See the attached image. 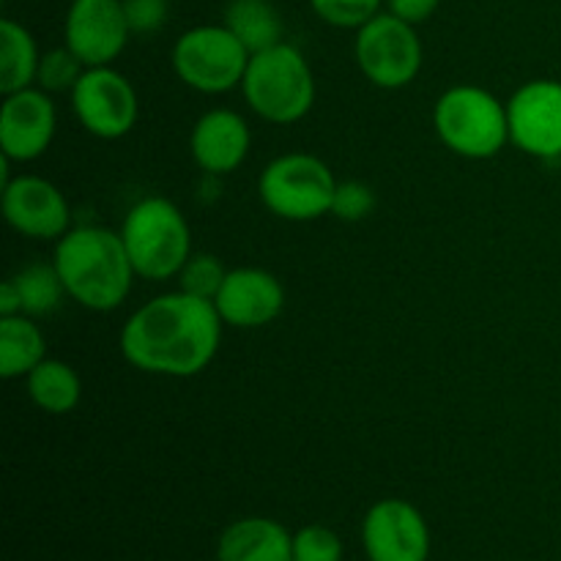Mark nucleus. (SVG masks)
I'll use <instances>...</instances> for the list:
<instances>
[{
    "instance_id": "f257e3e1",
    "label": "nucleus",
    "mask_w": 561,
    "mask_h": 561,
    "mask_svg": "<svg viewBox=\"0 0 561 561\" xmlns=\"http://www.w3.org/2000/svg\"><path fill=\"white\" fill-rule=\"evenodd\" d=\"M222 327L214 301L175 290L131 312L121 329V354L148 376L192 378L217 356Z\"/></svg>"
},
{
    "instance_id": "f03ea898",
    "label": "nucleus",
    "mask_w": 561,
    "mask_h": 561,
    "mask_svg": "<svg viewBox=\"0 0 561 561\" xmlns=\"http://www.w3.org/2000/svg\"><path fill=\"white\" fill-rule=\"evenodd\" d=\"M53 263L66 294L93 312L118 310L137 277L121 233L102 225H82L60 236Z\"/></svg>"
},
{
    "instance_id": "7ed1b4c3",
    "label": "nucleus",
    "mask_w": 561,
    "mask_h": 561,
    "mask_svg": "<svg viewBox=\"0 0 561 561\" xmlns=\"http://www.w3.org/2000/svg\"><path fill=\"white\" fill-rule=\"evenodd\" d=\"M118 233L137 277L153 283L179 277L192 255L190 222L168 197H146L135 203L126 211Z\"/></svg>"
},
{
    "instance_id": "20e7f679",
    "label": "nucleus",
    "mask_w": 561,
    "mask_h": 561,
    "mask_svg": "<svg viewBox=\"0 0 561 561\" xmlns=\"http://www.w3.org/2000/svg\"><path fill=\"white\" fill-rule=\"evenodd\" d=\"M241 91L257 118L288 126L305 118L316 104V77L305 55L283 42L250 55Z\"/></svg>"
},
{
    "instance_id": "39448f33",
    "label": "nucleus",
    "mask_w": 561,
    "mask_h": 561,
    "mask_svg": "<svg viewBox=\"0 0 561 561\" xmlns=\"http://www.w3.org/2000/svg\"><path fill=\"white\" fill-rule=\"evenodd\" d=\"M433 126L444 146L463 159H491L510 142L507 104L480 85H455L442 93Z\"/></svg>"
},
{
    "instance_id": "423d86ee",
    "label": "nucleus",
    "mask_w": 561,
    "mask_h": 561,
    "mask_svg": "<svg viewBox=\"0 0 561 561\" xmlns=\"http://www.w3.org/2000/svg\"><path fill=\"white\" fill-rule=\"evenodd\" d=\"M334 190L337 179L329 164L301 151L272 159L257 181L263 206L288 222H312L332 214Z\"/></svg>"
},
{
    "instance_id": "0eeeda50",
    "label": "nucleus",
    "mask_w": 561,
    "mask_h": 561,
    "mask_svg": "<svg viewBox=\"0 0 561 561\" xmlns=\"http://www.w3.org/2000/svg\"><path fill=\"white\" fill-rule=\"evenodd\" d=\"M250 53L225 25H197L181 33L173 47V69L197 93H228L241 85Z\"/></svg>"
},
{
    "instance_id": "6e6552de",
    "label": "nucleus",
    "mask_w": 561,
    "mask_h": 561,
    "mask_svg": "<svg viewBox=\"0 0 561 561\" xmlns=\"http://www.w3.org/2000/svg\"><path fill=\"white\" fill-rule=\"evenodd\" d=\"M354 53L362 75L383 91L411 85L422 69V42L416 27L389 11L373 16L356 31Z\"/></svg>"
},
{
    "instance_id": "1a4fd4ad",
    "label": "nucleus",
    "mask_w": 561,
    "mask_h": 561,
    "mask_svg": "<svg viewBox=\"0 0 561 561\" xmlns=\"http://www.w3.org/2000/svg\"><path fill=\"white\" fill-rule=\"evenodd\" d=\"M71 107L82 129L99 140H118L137 124V91L113 66H91L71 91Z\"/></svg>"
},
{
    "instance_id": "9d476101",
    "label": "nucleus",
    "mask_w": 561,
    "mask_h": 561,
    "mask_svg": "<svg viewBox=\"0 0 561 561\" xmlns=\"http://www.w3.org/2000/svg\"><path fill=\"white\" fill-rule=\"evenodd\" d=\"M510 142L535 159L561 157V82L531 80L507 102Z\"/></svg>"
},
{
    "instance_id": "9b49d317",
    "label": "nucleus",
    "mask_w": 561,
    "mask_h": 561,
    "mask_svg": "<svg viewBox=\"0 0 561 561\" xmlns=\"http://www.w3.org/2000/svg\"><path fill=\"white\" fill-rule=\"evenodd\" d=\"M367 561H427L431 529L420 510L405 499H381L362 520Z\"/></svg>"
},
{
    "instance_id": "f8f14e48",
    "label": "nucleus",
    "mask_w": 561,
    "mask_h": 561,
    "mask_svg": "<svg viewBox=\"0 0 561 561\" xmlns=\"http://www.w3.org/2000/svg\"><path fill=\"white\" fill-rule=\"evenodd\" d=\"M0 208L11 230L25 239L58 241L69 233V201L53 181L42 175H16L3 184Z\"/></svg>"
},
{
    "instance_id": "ddd939ff",
    "label": "nucleus",
    "mask_w": 561,
    "mask_h": 561,
    "mask_svg": "<svg viewBox=\"0 0 561 561\" xmlns=\"http://www.w3.org/2000/svg\"><path fill=\"white\" fill-rule=\"evenodd\" d=\"M66 47L91 69L110 66L129 42L124 0H71L64 25Z\"/></svg>"
},
{
    "instance_id": "4468645a",
    "label": "nucleus",
    "mask_w": 561,
    "mask_h": 561,
    "mask_svg": "<svg viewBox=\"0 0 561 561\" xmlns=\"http://www.w3.org/2000/svg\"><path fill=\"white\" fill-rule=\"evenodd\" d=\"M58 113L42 88L5 93L0 104V153L9 162H33L44 157L55 137Z\"/></svg>"
},
{
    "instance_id": "2eb2a0df",
    "label": "nucleus",
    "mask_w": 561,
    "mask_h": 561,
    "mask_svg": "<svg viewBox=\"0 0 561 561\" xmlns=\"http://www.w3.org/2000/svg\"><path fill=\"white\" fill-rule=\"evenodd\" d=\"M214 307L225 327L261 329L283 312L285 288L266 268H230L217 299H214Z\"/></svg>"
},
{
    "instance_id": "dca6fc26",
    "label": "nucleus",
    "mask_w": 561,
    "mask_h": 561,
    "mask_svg": "<svg viewBox=\"0 0 561 561\" xmlns=\"http://www.w3.org/2000/svg\"><path fill=\"white\" fill-rule=\"evenodd\" d=\"M252 135L247 121L233 110H208L201 115L192 129L190 151L197 168L206 170L208 175H228L241 168L250 153Z\"/></svg>"
},
{
    "instance_id": "f3484780",
    "label": "nucleus",
    "mask_w": 561,
    "mask_h": 561,
    "mask_svg": "<svg viewBox=\"0 0 561 561\" xmlns=\"http://www.w3.org/2000/svg\"><path fill=\"white\" fill-rule=\"evenodd\" d=\"M217 561H294V535L272 518L233 520L219 535Z\"/></svg>"
},
{
    "instance_id": "a211bd4d",
    "label": "nucleus",
    "mask_w": 561,
    "mask_h": 561,
    "mask_svg": "<svg viewBox=\"0 0 561 561\" xmlns=\"http://www.w3.org/2000/svg\"><path fill=\"white\" fill-rule=\"evenodd\" d=\"M44 359H47V340H44L36 318H0V376L5 381L25 378Z\"/></svg>"
},
{
    "instance_id": "6ab92c4d",
    "label": "nucleus",
    "mask_w": 561,
    "mask_h": 561,
    "mask_svg": "<svg viewBox=\"0 0 561 561\" xmlns=\"http://www.w3.org/2000/svg\"><path fill=\"white\" fill-rule=\"evenodd\" d=\"M25 381L33 405L42 409L44 414H71L82 400L80 376H77L75 367L60 359H44L42 365L27 373Z\"/></svg>"
},
{
    "instance_id": "aec40b11",
    "label": "nucleus",
    "mask_w": 561,
    "mask_h": 561,
    "mask_svg": "<svg viewBox=\"0 0 561 561\" xmlns=\"http://www.w3.org/2000/svg\"><path fill=\"white\" fill-rule=\"evenodd\" d=\"M222 25L244 44L250 55L285 42L279 11L268 0H230Z\"/></svg>"
},
{
    "instance_id": "412c9836",
    "label": "nucleus",
    "mask_w": 561,
    "mask_h": 561,
    "mask_svg": "<svg viewBox=\"0 0 561 561\" xmlns=\"http://www.w3.org/2000/svg\"><path fill=\"white\" fill-rule=\"evenodd\" d=\"M38 60L42 55L31 31L9 16L0 20V91L3 96L36 85Z\"/></svg>"
},
{
    "instance_id": "4be33fe9",
    "label": "nucleus",
    "mask_w": 561,
    "mask_h": 561,
    "mask_svg": "<svg viewBox=\"0 0 561 561\" xmlns=\"http://www.w3.org/2000/svg\"><path fill=\"white\" fill-rule=\"evenodd\" d=\"M11 285L20 296V312L27 318L53 316L69 296L55 263H27L11 277Z\"/></svg>"
},
{
    "instance_id": "5701e85b",
    "label": "nucleus",
    "mask_w": 561,
    "mask_h": 561,
    "mask_svg": "<svg viewBox=\"0 0 561 561\" xmlns=\"http://www.w3.org/2000/svg\"><path fill=\"white\" fill-rule=\"evenodd\" d=\"M85 69L88 66L64 44V47H55L42 55L36 71V85L47 93H71L77 82H80V77L85 75Z\"/></svg>"
},
{
    "instance_id": "b1692460",
    "label": "nucleus",
    "mask_w": 561,
    "mask_h": 561,
    "mask_svg": "<svg viewBox=\"0 0 561 561\" xmlns=\"http://www.w3.org/2000/svg\"><path fill=\"white\" fill-rule=\"evenodd\" d=\"M225 277H228V268L219 263V257L208 255V252H192L190 261L179 272L181 290L206 301L217 299Z\"/></svg>"
},
{
    "instance_id": "393cba45",
    "label": "nucleus",
    "mask_w": 561,
    "mask_h": 561,
    "mask_svg": "<svg viewBox=\"0 0 561 561\" xmlns=\"http://www.w3.org/2000/svg\"><path fill=\"white\" fill-rule=\"evenodd\" d=\"M387 0H310L312 11L321 16L327 25L345 27V31H359L362 25L381 14V5Z\"/></svg>"
},
{
    "instance_id": "a878e982",
    "label": "nucleus",
    "mask_w": 561,
    "mask_h": 561,
    "mask_svg": "<svg viewBox=\"0 0 561 561\" xmlns=\"http://www.w3.org/2000/svg\"><path fill=\"white\" fill-rule=\"evenodd\" d=\"M294 561H343V542L329 526H305L294 535Z\"/></svg>"
},
{
    "instance_id": "bb28decb",
    "label": "nucleus",
    "mask_w": 561,
    "mask_h": 561,
    "mask_svg": "<svg viewBox=\"0 0 561 561\" xmlns=\"http://www.w3.org/2000/svg\"><path fill=\"white\" fill-rule=\"evenodd\" d=\"M376 208V192L365 181H337L332 201V217L343 222H362Z\"/></svg>"
},
{
    "instance_id": "cd10ccee",
    "label": "nucleus",
    "mask_w": 561,
    "mask_h": 561,
    "mask_svg": "<svg viewBox=\"0 0 561 561\" xmlns=\"http://www.w3.org/2000/svg\"><path fill=\"white\" fill-rule=\"evenodd\" d=\"M126 22H129V31L137 36H146V33L162 31L164 22H168L170 5L168 0H124Z\"/></svg>"
},
{
    "instance_id": "c85d7f7f",
    "label": "nucleus",
    "mask_w": 561,
    "mask_h": 561,
    "mask_svg": "<svg viewBox=\"0 0 561 561\" xmlns=\"http://www.w3.org/2000/svg\"><path fill=\"white\" fill-rule=\"evenodd\" d=\"M438 3H442V0H387V9L389 14H394L398 20L416 27L436 14Z\"/></svg>"
},
{
    "instance_id": "c756f323",
    "label": "nucleus",
    "mask_w": 561,
    "mask_h": 561,
    "mask_svg": "<svg viewBox=\"0 0 561 561\" xmlns=\"http://www.w3.org/2000/svg\"><path fill=\"white\" fill-rule=\"evenodd\" d=\"M5 316H22L20 296H16L11 279H5V283L0 285V318H5Z\"/></svg>"
}]
</instances>
